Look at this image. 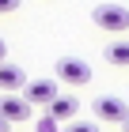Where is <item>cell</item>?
<instances>
[{
	"label": "cell",
	"mask_w": 129,
	"mask_h": 132,
	"mask_svg": "<svg viewBox=\"0 0 129 132\" xmlns=\"http://www.w3.org/2000/svg\"><path fill=\"white\" fill-rule=\"evenodd\" d=\"M91 23L106 34H125L129 30V8L121 4H99V8H91Z\"/></svg>",
	"instance_id": "1"
},
{
	"label": "cell",
	"mask_w": 129,
	"mask_h": 132,
	"mask_svg": "<svg viewBox=\"0 0 129 132\" xmlns=\"http://www.w3.org/2000/svg\"><path fill=\"white\" fill-rule=\"evenodd\" d=\"M53 68H57V72H53L57 83H69V87H84V83H91V64L80 61V57H61Z\"/></svg>",
	"instance_id": "2"
},
{
	"label": "cell",
	"mask_w": 129,
	"mask_h": 132,
	"mask_svg": "<svg viewBox=\"0 0 129 132\" xmlns=\"http://www.w3.org/2000/svg\"><path fill=\"white\" fill-rule=\"evenodd\" d=\"M91 110H95V117L106 121V125H125V121H129L125 98H114V94H99V98L91 102Z\"/></svg>",
	"instance_id": "3"
},
{
	"label": "cell",
	"mask_w": 129,
	"mask_h": 132,
	"mask_svg": "<svg viewBox=\"0 0 129 132\" xmlns=\"http://www.w3.org/2000/svg\"><path fill=\"white\" fill-rule=\"evenodd\" d=\"M0 121H8V125L30 121V102L23 98V94H4V98H0Z\"/></svg>",
	"instance_id": "4"
},
{
	"label": "cell",
	"mask_w": 129,
	"mask_h": 132,
	"mask_svg": "<svg viewBox=\"0 0 129 132\" xmlns=\"http://www.w3.org/2000/svg\"><path fill=\"white\" fill-rule=\"evenodd\" d=\"M57 94H61L57 79H27V87H23V98H27L30 106H50Z\"/></svg>",
	"instance_id": "5"
},
{
	"label": "cell",
	"mask_w": 129,
	"mask_h": 132,
	"mask_svg": "<svg viewBox=\"0 0 129 132\" xmlns=\"http://www.w3.org/2000/svg\"><path fill=\"white\" fill-rule=\"evenodd\" d=\"M76 113H80V98H72V94H57V98L46 106V117H53V121H76Z\"/></svg>",
	"instance_id": "6"
},
{
	"label": "cell",
	"mask_w": 129,
	"mask_h": 132,
	"mask_svg": "<svg viewBox=\"0 0 129 132\" xmlns=\"http://www.w3.org/2000/svg\"><path fill=\"white\" fill-rule=\"evenodd\" d=\"M23 87H27V72L19 68V64H0V91L4 94H23Z\"/></svg>",
	"instance_id": "7"
},
{
	"label": "cell",
	"mask_w": 129,
	"mask_h": 132,
	"mask_svg": "<svg viewBox=\"0 0 129 132\" xmlns=\"http://www.w3.org/2000/svg\"><path fill=\"white\" fill-rule=\"evenodd\" d=\"M103 57H106V64H114V68H129V42L125 38L110 42L106 49H103Z\"/></svg>",
	"instance_id": "8"
},
{
	"label": "cell",
	"mask_w": 129,
	"mask_h": 132,
	"mask_svg": "<svg viewBox=\"0 0 129 132\" xmlns=\"http://www.w3.org/2000/svg\"><path fill=\"white\" fill-rule=\"evenodd\" d=\"M61 132H99V125H91V121H72L69 128H61Z\"/></svg>",
	"instance_id": "9"
},
{
	"label": "cell",
	"mask_w": 129,
	"mask_h": 132,
	"mask_svg": "<svg viewBox=\"0 0 129 132\" xmlns=\"http://www.w3.org/2000/svg\"><path fill=\"white\" fill-rule=\"evenodd\" d=\"M34 132H61V128H57V121H53V117H38Z\"/></svg>",
	"instance_id": "10"
},
{
	"label": "cell",
	"mask_w": 129,
	"mask_h": 132,
	"mask_svg": "<svg viewBox=\"0 0 129 132\" xmlns=\"http://www.w3.org/2000/svg\"><path fill=\"white\" fill-rule=\"evenodd\" d=\"M15 8H23V0H0V15L4 11H15Z\"/></svg>",
	"instance_id": "11"
},
{
	"label": "cell",
	"mask_w": 129,
	"mask_h": 132,
	"mask_svg": "<svg viewBox=\"0 0 129 132\" xmlns=\"http://www.w3.org/2000/svg\"><path fill=\"white\" fill-rule=\"evenodd\" d=\"M4 57H8V42L0 38V64H4Z\"/></svg>",
	"instance_id": "12"
},
{
	"label": "cell",
	"mask_w": 129,
	"mask_h": 132,
	"mask_svg": "<svg viewBox=\"0 0 129 132\" xmlns=\"http://www.w3.org/2000/svg\"><path fill=\"white\" fill-rule=\"evenodd\" d=\"M0 132H11V125H8V121H0Z\"/></svg>",
	"instance_id": "13"
},
{
	"label": "cell",
	"mask_w": 129,
	"mask_h": 132,
	"mask_svg": "<svg viewBox=\"0 0 129 132\" xmlns=\"http://www.w3.org/2000/svg\"><path fill=\"white\" fill-rule=\"evenodd\" d=\"M121 132H129V121H125V125H121Z\"/></svg>",
	"instance_id": "14"
}]
</instances>
